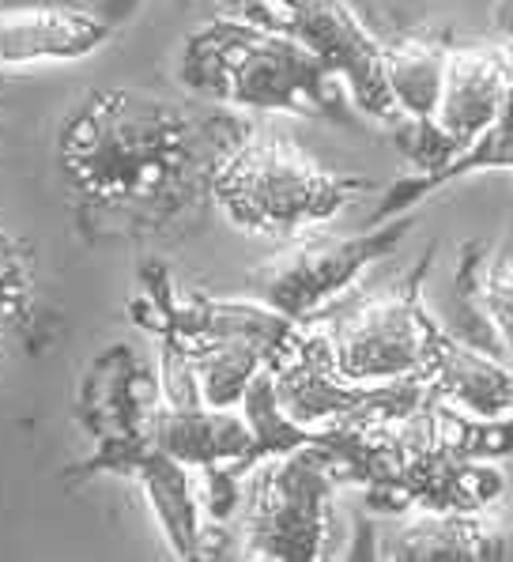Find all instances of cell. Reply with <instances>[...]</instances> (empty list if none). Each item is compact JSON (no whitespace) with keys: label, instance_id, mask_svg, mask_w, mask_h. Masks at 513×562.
Segmentation results:
<instances>
[{"label":"cell","instance_id":"obj_18","mask_svg":"<svg viewBox=\"0 0 513 562\" xmlns=\"http://www.w3.org/2000/svg\"><path fill=\"white\" fill-rule=\"evenodd\" d=\"M34 310V265L20 235L0 223V333H12Z\"/></svg>","mask_w":513,"mask_h":562},{"label":"cell","instance_id":"obj_2","mask_svg":"<svg viewBox=\"0 0 513 562\" xmlns=\"http://www.w3.org/2000/svg\"><path fill=\"white\" fill-rule=\"evenodd\" d=\"M321 442L373 514H465L506 495L494 461L513 457V415L476 419L427 393L393 419L321 430Z\"/></svg>","mask_w":513,"mask_h":562},{"label":"cell","instance_id":"obj_10","mask_svg":"<svg viewBox=\"0 0 513 562\" xmlns=\"http://www.w3.org/2000/svg\"><path fill=\"white\" fill-rule=\"evenodd\" d=\"M227 8L299 42L341 76L359 114L397 125V106L386 83V42L359 20L352 0H231Z\"/></svg>","mask_w":513,"mask_h":562},{"label":"cell","instance_id":"obj_4","mask_svg":"<svg viewBox=\"0 0 513 562\" xmlns=\"http://www.w3.org/2000/svg\"><path fill=\"white\" fill-rule=\"evenodd\" d=\"M178 80L200 99L238 114H302L352 121V94L328 65L246 15L204 23L181 46Z\"/></svg>","mask_w":513,"mask_h":562},{"label":"cell","instance_id":"obj_11","mask_svg":"<svg viewBox=\"0 0 513 562\" xmlns=\"http://www.w3.org/2000/svg\"><path fill=\"white\" fill-rule=\"evenodd\" d=\"M268 370H272L276 401H280L283 415L306 430L393 419V415L412 412L427 396L423 382H347V378L336 374L333 359H328L325 336L310 322L294 325L291 340L283 344V351Z\"/></svg>","mask_w":513,"mask_h":562},{"label":"cell","instance_id":"obj_3","mask_svg":"<svg viewBox=\"0 0 513 562\" xmlns=\"http://www.w3.org/2000/svg\"><path fill=\"white\" fill-rule=\"evenodd\" d=\"M159 370H152L129 344H110L87 362L76 385V419L91 438L94 453L73 464L65 480H91L114 472L144 487L147 506L178 559H212V540H223L220 525L208 521L200 480L174 461L155 438Z\"/></svg>","mask_w":513,"mask_h":562},{"label":"cell","instance_id":"obj_8","mask_svg":"<svg viewBox=\"0 0 513 562\" xmlns=\"http://www.w3.org/2000/svg\"><path fill=\"white\" fill-rule=\"evenodd\" d=\"M341 487V464L321 435L299 449L265 457L242 483L234 514L242 555L268 562L325 559L336 529L333 503Z\"/></svg>","mask_w":513,"mask_h":562},{"label":"cell","instance_id":"obj_14","mask_svg":"<svg viewBox=\"0 0 513 562\" xmlns=\"http://www.w3.org/2000/svg\"><path fill=\"white\" fill-rule=\"evenodd\" d=\"M457 336L494 359L513 362V235L465 241L457 254Z\"/></svg>","mask_w":513,"mask_h":562},{"label":"cell","instance_id":"obj_17","mask_svg":"<svg viewBox=\"0 0 513 562\" xmlns=\"http://www.w3.org/2000/svg\"><path fill=\"white\" fill-rule=\"evenodd\" d=\"M480 170H513V99L499 114V121H494L487 133L476 136L465 151L454 155L446 167L412 170V175L393 181V186L386 189V201L373 207L370 227L373 223H386V220H397V215L412 212V207L427 201L431 193H438V189L454 186V181L468 178V175H480Z\"/></svg>","mask_w":513,"mask_h":562},{"label":"cell","instance_id":"obj_20","mask_svg":"<svg viewBox=\"0 0 513 562\" xmlns=\"http://www.w3.org/2000/svg\"><path fill=\"white\" fill-rule=\"evenodd\" d=\"M220 4H231V0H220Z\"/></svg>","mask_w":513,"mask_h":562},{"label":"cell","instance_id":"obj_19","mask_svg":"<svg viewBox=\"0 0 513 562\" xmlns=\"http://www.w3.org/2000/svg\"><path fill=\"white\" fill-rule=\"evenodd\" d=\"M494 31L502 34V42H513V0H499V8H494Z\"/></svg>","mask_w":513,"mask_h":562},{"label":"cell","instance_id":"obj_13","mask_svg":"<svg viewBox=\"0 0 513 562\" xmlns=\"http://www.w3.org/2000/svg\"><path fill=\"white\" fill-rule=\"evenodd\" d=\"M513 99V42H480L449 46L446 80H442L438 128L449 155H460L480 133L499 121Z\"/></svg>","mask_w":513,"mask_h":562},{"label":"cell","instance_id":"obj_15","mask_svg":"<svg viewBox=\"0 0 513 562\" xmlns=\"http://www.w3.org/2000/svg\"><path fill=\"white\" fill-rule=\"evenodd\" d=\"M423 385L449 408L476 419H510L513 415V362L494 359L449 328H434Z\"/></svg>","mask_w":513,"mask_h":562},{"label":"cell","instance_id":"obj_9","mask_svg":"<svg viewBox=\"0 0 513 562\" xmlns=\"http://www.w3.org/2000/svg\"><path fill=\"white\" fill-rule=\"evenodd\" d=\"M412 227L415 220L404 212L397 220L373 223L359 235H325L317 227L287 238L272 257H265L249 272V295L291 322H306L344 291H352L370 265L386 261Z\"/></svg>","mask_w":513,"mask_h":562},{"label":"cell","instance_id":"obj_7","mask_svg":"<svg viewBox=\"0 0 513 562\" xmlns=\"http://www.w3.org/2000/svg\"><path fill=\"white\" fill-rule=\"evenodd\" d=\"M434 265V246L408 272L367 291H344L336 302L306 317L325 336L336 374L359 385L423 382L438 317L427 310L423 283Z\"/></svg>","mask_w":513,"mask_h":562},{"label":"cell","instance_id":"obj_12","mask_svg":"<svg viewBox=\"0 0 513 562\" xmlns=\"http://www.w3.org/2000/svg\"><path fill=\"white\" fill-rule=\"evenodd\" d=\"M446 57L449 38L434 31H412L386 42V83L397 106L393 136L415 170H438L454 159L434 128L442 80H446Z\"/></svg>","mask_w":513,"mask_h":562},{"label":"cell","instance_id":"obj_5","mask_svg":"<svg viewBox=\"0 0 513 562\" xmlns=\"http://www.w3.org/2000/svg\"><path fill=\"white\" fill-rule=\"evenodd\" d=\"M129 314L144 333L174 344L186 356L200 396L212 408H238L254 378L272 367L299 325L254 295L215 299L204 291H181L155 261H147L136 276Z\"/></svg>","mask_w":513,"mask_h":562},{"label":"cell","instance_id":"obj_16","mask_svg":"<svg viewBox=\"0 0 513 562\" xmlns=\"http://www.w3.org/2000/svg\"><path fill=\"white\" fill-rule=\"evenodd\" d=\"M114 23L91 8H0V65H57L102 49Z\"/></svg>","mask_w":513,"mask_h":562},{"label":"cell","instance_id":"obj_1","mask_svg":"<svg viewBox=\"0 0 513 562\" xmlns=\"http://www.w3.org/2000/svg\"><path fill=\"white\" fill-rule=\"evenodd\" d=\"M249 121L159 94L91 91L57 136L87 235L155 238L212 201V170Z\"/></svg>","mask_w":513,"mask_h":562},{"label":"cell","instance_id":"obj_6","mask_svg":"<svg viewBox=\"0 0 513 562\" xmlns=\"http://www.w3.org/2000/svg\"><path fill=\"white\" fill-rule=\"evenodd\" d=\"M373 181L325 167L299 140L249 121L212 170V204L238 231L287 241L333 223Z\"/></svg>","mask_w":513,"mask_h":562}]
</instances>
